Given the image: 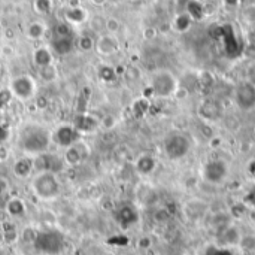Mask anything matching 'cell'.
Returning a JSON list of instances; mask_svg holds the SVG:
<instances>
[{"label": "cell", "mask_w": 255, "mask_h": 255, "mask_svg": "<svg viewBox=\"0 0 255 255\" xmlns=\"http://www.w3.org/2000/svg\"><path fill=\"white\" fill-rule=\"evenodd\" d=\"M52 143V131L36 121H27L21 124L16 136L18 149L28 157H39L46 154Z\"/></svg>", "instance_id": "6da1fadb"}, {"label": "cell", "mask_w": 255, "mask_h": 255, "mask_svg": "<svg viewBox=\"0 0 255 255\" xmlns=\"http://www.w3.org/2000/svg\"><path fill=\"white\" fill-rule=\"evenodd\" d=\"M30 190L42 202H54L61 194V184L57 173L49 170L36 172L30 181Z\"/></svg>", "instance_id": "7a4b0ae2"}, {"label": "cell", "mask_w": 255, "mask_h": 255, "mask_svg": "<svg viewBox=\"0 0 255 255\" xmlns=\"http://www.w3.org/2000/svg\"><path fill=\"white\" fill-rule=\"evenodd\" d=\"M9 91L12 97L18 99L22 103H27L33 100L37 94V81L27 73L13 76L9 82Z\"/></svg>", "instance_id": "3957f363"}, {"label": "cell", "mask_w": 255, "mask_h": 255, "mask_svg": "<svg viewBox=\"0 0 255 255\" xmlns=\"http://www.w3.org/2000/svg\"><path fill=\"white\" fill-rule=\"evenodd\" d=\"M151 90L158 97H172L179 90L178 78L170 70H157L151 78Z\"/></svg>", "instance_id": "277c9868"}, {"label": "cell", "mask_w": 255, "mask_h": 255, "mask_svg": "<svg viewBox=\"0 0 255 255\" xmlns=\"http://www.w3.org/2000/svg\"><path fill=\"white\" fill-rule=\"evenodd\" d=\"M190 148H191L190 139L182 133H170L169 136H166L163 142V149L166 157L173 161L184 158L190 152Z\"/></svg>", "instance_id": "5b68a950"}, {"label": "cell", "mask_w": 255, "mask_h": 255, "mask_svg": "<svg viewBox=\"0 0 255 255\" xmlns=\"http://www.w3.org/2000/svg\"><path fill=\"white\" fill-rule=\"evenodd\" d=\"M202 175L206 182H209L212 185H220L229 176V166L221 158H212V160L206 161V164L203 166Z\"/></svg>", "instance_id": "8992f818"}, {"label": "cell", "mask_w": 255, "mask_h": 255, "mask_svg": "<svg viewBox=\"0 0 255 255\" xmlns=\"http://www.w3.org/2000/svg\"><path fill=\"white\" fill-rule=\"evenodd\" d=\"M82 134L75 128L73 124H60L52 131V142L60 148H69L81 140Z\"/></svg>", "instance_id": "52a82bcc"}, {"label": "cell", "mask_w": 255, "mask_h": 255, "mask_svg": "<svg viewBox=\"0 0 255 255\" xmlns=\"http://www.w3.org/2000/svg\"><path fill=\"white\" fill-rule=\"evenodd\" d=\"M242 230L239 229L238 224L230 223L227 224L226 227L217 230V236H215V245L221 247V248H227V250H232V248H238V244L241 241V236H242Z\"/></svg>", "instance_id": "ba28073f"}, {"label": "cell", "mask_w": 255, "mask_h": 255, "mask_svg": "<svg viewBox=\"0 0 255 255\" xmlns=\"http://www.w3.org/2000/svg\"><path fill=\"white\" fill-rule=\"evenodd\" d=\"M235 102L242 111H251L255 108V84L245 81L235 88Z\"/></svg>", "instance_id": "9c48e42d"}, {"label": "cell", "mask_w": 255, "mask_h": 255, "mask_svg": "<svg viewBox=\"0 0 255 255\" xmlns=\"http://www.w3.org/2000/svg\"><path fill=\"white\" fill-rule=\"evenodd\" d=\"M34 172V160L33 157L28 155H22L19 158H16L12 164V173L15 175V178L18 179H27L33 175Z\"/></svg>", "instance_id": "30bf717a"}, {"label": "cell", "mask_w": 255, "mask_h": 255, "mask_svg": "<svg viewBox=\"0 0 255 255\" xmlns=\"http://www.w3.org/2000/svg\"><path fill=\"white\" fill-rule=\"evenodd\" d=\"M206 214H208V205L200 199H193L191 202L184 205V215L191 221L202 220Z\"/></svg>", "instance_id": "8fae6325"}, {"label": "cell", "mask_w": 255, "mask_h": 255, "mask_svg": "<svg viewBox=\"0 0 255 255\" xmlns=\"http://www.w3.org/2000/svg\"><path fill=\"white\" fill-rule=\"evenodd\" d=\"M94 49L100 55H112V54H115L118 51V42L114 37V34H102L96 40Z\"/></svg>", "instance_id": "7c38bea8"}, {"label": "cell", "mask_w": 255, "mask_h": 255, "mask_svg": "<svg viewBox=\"0 0 255 255\" xmlns=\"http://www.w3.org/2000/svg\"><path fill=\"white\" fill-rule=\"evenodd\" d=\"M31 61H33V66L37 67V70L54 64V55H52L51 48H48V46H39V48H36L33 51Z\"/></svg>", "instance_id": "4fadbf2b"}, {"label": "cell", "mask_w": 255, "mask_h": 255, "mask_svg": "<svg viewBox=\"0 0 255 255\" xmlns=\"http://www.w3.org/2000/svg\"><path fill=\"white\" fill-rule=\"evenodd\" d=\"M136 172L142 176H149L155 172L157 169V160L154 155L145 152L142 155H139V158L136 160Z\"/></svg>", "instance_id": "5bb4252c"}, {"label": "cell", "mask_w": 255, "mask_h": 255, "mask_svg": "<svg viewBox=\"0 0 255 255\" xmlns=\"http://www.w3.org/2000/svg\"><path fill=\"white\" fill-rule=\"evenodd\" d=\"M4 211L10 218H22L27 214V205L21 197H10L6 205H4Z\"/></svg>", "instance_id": "9a60e30c"}, {"label": "cell", "mask_w": 255, "mask_h": 255, "mask_svg": "<svg viewBox=\"0 0 255 255\" xmlns=\"http://www.w3.org/2000/svg\"><path fill=\"white\" fill-rule=\"evenodd\" d=\"M87 18H88V12L82 6H70L64 12V21L72 27L84 24L87 21Z\"/></svg>", "instance_id": "2e32d148"}, {"label": "cell", "mask_w": 255, "mask_h": 255, "mask_svg": "<svg viewBox=\"0 0 255 255\" xmlns=\"http://www.w3.org/2000/svg\"><path fill=\"white\" fill-rule=\"evenodd\" d=\"M117 221L123 226V227H130L133 226L136 221H137V212L133 206L130 205H126V206H121L118 211H117Z\"/></svg>", "instance_id": "e0dca14e"}, {"label": "cell", "mask_w": 255, "mask_h": 255, "mask_svg": "<svg viewBox=\"0 0 255 255\" xmlns=\"http://www.w3.org/2000/svg\"><path fill=\"white\" fill-rule=\"evenodd\" d=\"M75 128L81 133V134H87L91 133L97 128V121L91 117V115H85L81 114L79 117H76L75 123H73Z\"/></svg>", "instance_id": "ac0fdd59"}, {"label": "cell", "mask_w": 255, "mask_h": 255, "mask_svg": "<svg viewBox=\"0 0 255 255\" xmlns=\"http://www.w3.org/2000/svg\"><path fill=\"white\" fill-rule=\"evenodd\" d=\"M51 49L58 55H67L73 49V37H52Z\"/></svg>", "instance_id": "d6986e66"}, {"label": "cell", "mask_w": 255, "mask_h": 255, "mask_svg": "<svg viewBox=\"0 0 255 255\" xmlns=\"http://www.w3.org/2000/svg\"><path fill=\"white\" fill-rule=\"evenodd\" d=\"M63 160L69 166H79L84 161V152H82V149L79 146V142L72 145V146H69V148H66Z\"/></svg>", "instance_id": "ffe728a7"}, {"label": "cell", "mask_w": 255, "mask_h": 255, "mask_svg": "<svg viewBox=\"0 0 255 255\" xmlns=\"http://www.w3.org/2000/svg\"><path fill=\"white\" fill-rule=\"evenodd\" d=\"M25 34L31 40H40L46 34V25L43 22H40V21H33V22L28 24Z\"/></svg>", "instance_id": "44dd1931"}, {"label": "cell", "mask_w": 255, "mask_h": 255, "mask_svg": "<svg viewBox=\"0 0 255 255\" xmlns=\"http://www.w3.org/2000/svg\"><path fill=\"white\" fill-rule=\"evenodd\" d=\"M238 248L245 254L255 253V233H242Z\"/></svg>", "instance_id": "7402d4cb"}, {"label": "cell", "mask_w": 255, "mask_h": 255, "mask_svg": "<svg viewBox=\"0 0 255 255\" xmlns=\"http://www.w3.org/2000/svg\"><path fill=\"white\" fill-rule=\"evenodd\" d=\"M39 78L45 82H52L58 78V72H57V67L54 64L48 66V67H43V69H39Z\"/></svg>", "instance_id": "603a6c76"}, {"label": "cell", "mask_w": 255, "mask_h": 255, "mask_svg": "<svg viewBox=\"0 0 255 255\" xmlns=\"http://www.w3.org/2000/svg\"><path fill=\"white\" fill-rule=\"evenodd\" d=\"M33 9L39 15H48L52 10L51 0H33Z\"/></svg>", "instance_id": "cb8c5ba5"}, {"label": "cell", "mask_w": 255, "mask_h": 255, "mask_svg": "<svg viewBox=\"0 0 255 255\" xmlns=\"http://www.w3.org/2000/svg\"><path fill=\"white\" fill-rule=\"evenodd\" d=\"M54 37H73L72 25H69L67 22L58 24V25L54 28Z\"/></svg>", "instance_id": "d4e9b609"}, {"label": "cell", "mask_w": 255, "mask_h": 255, "mask_svg": "<svg viewBox=\"0 0 255 255\" xmlns=\"http://www.w3.org/2000/svg\"><path fill=\"white\" fill-rule=\"evenodd\" d=\"M78 48L81 49V51H84V52H88V51H91V49H94V46H96V40L91 37V36H81L79 39H78Z\"/></svg>", "instance_id": "484cf974"}, {"label": "cell", "mask_w": 255, "mask_h": 255, "mask_svg": "<svg viewBox=\"0 0 255 255\" xmlns=\"http://www.w3.org/2000/svg\"><path fill=\"white\" fill-rule=\"evenodd\" d=\"M115 76H117V72H115V69L111 67V66H102V67L99 69V78H100L103 82H111V81L115 79Z\"/></svg>", "instance_id": "4316f807"}, {"label": "cell", "mask_w": 255, "mask_h": 255, "mask_svg": "<svg viewBox=\"0 0 255 255\" xmlns=\"http://www.w3.org/2000/svg\"><path fill=\"white\" fill-rule=\"evenodd\" d=\"M120 28H121V22L115 16H109L105 19V30L108 31V34H115L120 31Z\"/></svg>", "instance_id": "83f0119b"}, {"label": "cell", "mask_w": 255, "mask_h": 255, "mask_svg": "<svg viewBox=\"0 0 255 255\" xmlns=\"http://www.w3.org/2000/svg\"><path fill=\"white\" fill-rule=\"evenodd\" d=\"M242 202L245 203V206H247L248 209L255 211V185L254 187H251V188L247 191V194L244 196Z\"/></svg>", "instance_id": "f1b7e54d"}, {"label": "cell", "mask_w": 255, "mask_h": 255, "mask_svg": "<svg viewBox=\"0 0 255 255\" xmlns=\"http://www.w3.org/2000/svg\"><path fill=\"white\" fill-rule=\"evenodd\" d=\"M205 255H232L230 254V250L227 248H221L218 245H212L206 250Z\"/></svg>", "instance_id": "f546056e"}, {"label": "cell", "mask_w": 255, "mask_h": 255, "mask_svg": "<svg viewBox=\"0 0 255 255\" xmlns=\"http://www.w3.org/2000/svg\"><path fill=\"white\" fill-rule=\"evenodd\" d=\"M91 28H93L94 31H102V30H105V19H102L100 16L93 18V19H91Z\"/></svg>", "instance_id": "4dcf8cb0"}, {"label": "cell", "mask_w": 255, "mask_h": 255, "mask_svg": "<svg viewBox=\"0 0 255 255\" xmlns=\"http://www.w3.org/2000/svg\"><path fill=\"white\" fill-rule=\"evenodd\" d=\"M9 136H10L9 128H7L4 124H1V123H0V145H3V143L9 139Z\"/></svg>", "instance_id": "1f68e13d"}, {"label": "cell", "mask_w": 255, "mask_h": 255, "mask_svg": "<svg viewBox=\"0 0 255 255\" xmlns=\"http://www.w3.org/2000/svg\"><path fill=\"white\" fill-rule=\"evenodd\" d=\"M114 126H115L114 117H112V115H106V117L103 118V121H102V127H103L105 130H111V128H114Z\"/></svg>", "instance_id": "d6a6232c"}, {"label": "cell", "mask_w": 255, "mask_h": 255, "mask_svg": "<svg viewBox=\"0 0 255 255\" xmlns=\"http://www.w3.org/2000/svg\"><path fill=\"white\" fill-rule=\"evenodd\" d=\"M9 190V181L3 176H0V197H3Z\"/></svg>", "instance_id": "836d02e7"}, {"label": "cell", "mask_w": 255, "mask_h": 255, "mask_svg": "<svg viewBox=\"0 0 255 255\" xmlns=\"http://www.w3.org/2000/svg\"><path fill=\"white\" fill-rule=\"evenodd\" d=\"M7 158H9V152H7V149L4 148V145H0V163L6 161Z\"/></svg>", "instance_id": "e575fe53"}, {"label": "cell", "mask_w": 255, "mask_h": 255, "mask_svg": "<svg viewBox=\"0 0 255 255\" xmlns=\"http://www.w3.org/2000/svg\"><path fill=\"white\" fill-rule=\"evenodd\" d=\"M93 1V4H96V6H103L105 3H106V0H91Z\"/></svg>", "instance_id": "d590c367"}]
</instances>
